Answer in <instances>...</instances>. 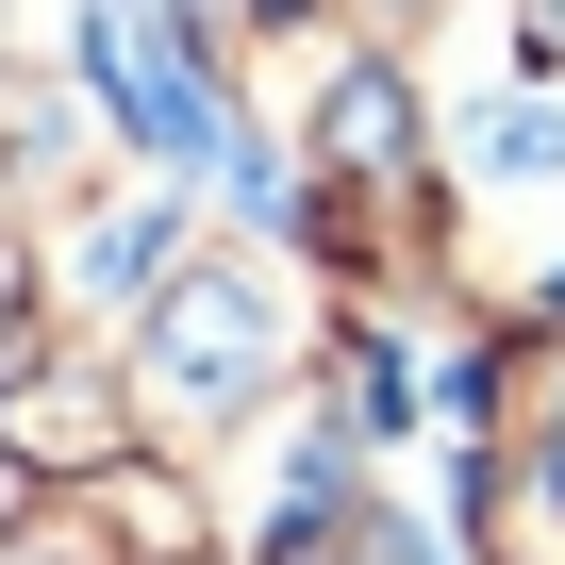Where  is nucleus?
<instances>
[{"label": "nucleus", "instance_id": "nucleus-1", "mask_svg": "<svg viewBox=\"0 0 565 565\" xmlns=\"http://www.w3.org/2000/svg\"><path fill=\"white\" fill-rule=\"evenodd\" d=\"M84 51H100V84L134 100V134H150V150H200V117H216V100H200V67L167 51V0H84Z\"/></svg>", "mask_w": 565, "mask_h": 565}, {"label": "nucleus", "instance_id": "nucleus-2", "mask_svg": "<svg viewBox=\"0 0 565 565\" xmlns=\"http://www.w3.org/2000/svg\"><path fill=\"white\" fill-rule=\"evenodd\" d=\"M532 18H548V34H565V0H532Z\"/></svg>", "mask_w": 565, "mask_h": 565}]
</instances>
